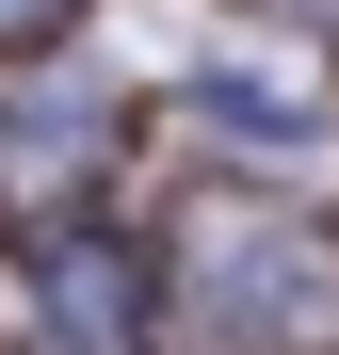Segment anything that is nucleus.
Listing matches in <instances>:
<instances>
[{
	"label": "nucleus",
	"mask_w": 339,
	"mask_h": 355,
	"mask_svg": "<svg viewBox=\"0 0 339 355\" xmlns=\"http://www.w3.org/2000/svg\"><path fill=\"white\" fill-rule=\"evenodd\" d=\"M33 291L65 323V355H146V275H130V243H97V210L33 226Z\"/></svg>",
	"instance_id": "nucleus-3"
},
{
	"label": "nucleus",
	"mask_w": 339,
	"mask_h": 355,
	"mask_svg": "<svg viewBox=\"0 0 339 355\" xmlns=\"http://www.w3.org/2000/svg\"><path fill=\"white\" fill-rule=\"evenodd\" d=\"M81 178H113V97H0V210L81 226Z\"/></svg>",
	"instance_id": "nucleus-2"
},
{
	"label": "nucleus",
	"mask_w": 339,
	"mask_h": 355,
	"mask_svg": "<svg viewBox=\"0 0 339 355\" xmlns=\"http://www.w3.org/2000/svg\"><path fill=\"white\" fill-rule=\"evenodd\" d=\"M81 0H0V49H33V33H65Z\"/></svg>",
	"instance_id": "nucleus-4"
},
{
	"label": "nucleus",
	"mask_w": 339,
	"mask_h": 355,
	"mask_svg": "<svg viewBox=\"0 0 339 355\" xmlns=\"http://www.w3.org/2000/svg\"><path fill=\"white\" fill-rule=\"evenodd\" d=\"M194 355H339V226L323 210H210L178 243Z\"/></svg>",
	"instance_id": "nucleus-1"
},
{
	"label": "nucleus",
	"mask_w": 339,
	"mask_h": 355,
	"mask_svg": "<svg viewBox=\"0 0 339 355\" xmlns=\"http://www.w3.org/2000/svg\"><path fill=\"white\" fill-rule=\"evenodd\" d=\"M275 17H339V0H275Z\"/></svg>",
	"instance_id": "nucleus-5"
}]
</instances>
